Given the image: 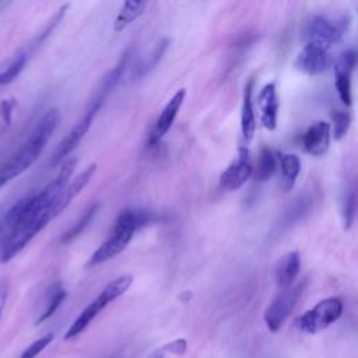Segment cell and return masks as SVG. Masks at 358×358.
<instances>
[{
    "label": "cell",
    "instance_id": "1",
    "mask_svg": "<svg viewBox=\"0 0 358 358\" xmlns=\"http://www.w3.org/2000/svg\"><path fill=\"white\" fill-rule=\"evenodd\" d=\"M76 158H67L59 175L41 192L20 199L0 221L3 241L0 246V263L14 259L52 220V210L70 182L76 168Z\"/></svg>",
    "mask_w": 358,
    "mask_h": 358
},
{
    "label": "cell",
    "instance_id": "2",
    "mask_svg": "<svg viewBox=\"0 0 358 358\" xmlns=\"http://www.w3.org/2000/svg\"><path fill=\"white\" fill-rule=\"evenodd\" d=\"M59 122L60 112L57 109H50L41 117L20 150L14 152L3 165H0V189L31 168L53 136Z\"/></svg>",
    "mask_w": 358,
    "mask_h": 358
},
{
    "label": "cell",
    "instance_id": "3",
    "mask_svg": "<svg viewBox=\"0 0 358 358\" xmlns=\"http://www.w3.org/2000/svg\"><path fill=\"white\" fill-rule=\"evenodd\" d=\"M150 221L151 214L148 211L133 208L123 210L117 215L109 236L96 248V250L91 255L85 266L94 267L117 256L120 252L126 249L129 242L133 239L134 234L140 228L147 225Z\"/></svg>",
    "mask_w": 358,
    "mask_h": 358
},
{
    "label": "cell",
    "instance_id": "4",
    "mask_svg": "<svg viewBox=\"0 0 358 358\" xmlns=\"http://www.w3.org/2000/svg\"><path fill=\"white\" fill-rule=\"evenodd\" d=\"M133 282V275L130 274H123L116 277L115 280L109 281L106 287L101 291V294L84 308V310L74 319V322L70 324L64 334V340H73L77 337L80 333L85 330V327L94 320V317L110 302L122 296L131 285Z\"/></svg>",
    "mask_w": 358,
    "mask_h": 358
},
{
    "label": "cell",
    "instance_id": "5",
    "mask_svg": "<svg viewBox=\"0 0 358 358\" xmlns=\"http://www.w3.org/2000/svg\"><path fill=\"white\" fill-rule=\"evenodd\" d=\"M343 313V302L337 296H330L319 301L315 306L306 310L299 319L298 326L303 333L313 334L327 329Z\"/></svg>",
    "mask_w": 358,
    "mask_h": 358
},
{
    "label": "cell",
    "instance_id": "6",
    "mask_svg": "<svg viewBox=\"0 0 358 358\" xmlns=\"http://www.w3.org/2000/svg\"><path fill=\"white\" fill-rule=\"evenodd\" d=\"M306 287V281H299L298 284L282 289L273 302L264 310V322L270 331L275 333L285 323L294 308L296 306L303 289Z\"/></svg>",
    "mask_w": 358,
    "mask_h": 358
},
{
    "label": "cell",
    "instance_id": "7",
    "mask_svg": "<svg viewBox=\"0 0 358 358\" xmlns=\"http://www.w3.org/2000/svg\"><path fill=\"white\" fill-rule=\"evenodd\" d=\"M350 27V18L341 17L340 20H331L324 15H316L308 25L306 38L309 43L319 45L324 49L338 43L345 31Z\"/></svg>",
    "mask_w": 358,
    "mask_h": 358
},
{
    "label": "cell",
    "instance_id": "8",
    "mask_svg": "<svg viewBox=\"0 0 358 358\" xmlns=\"http://www.w3.org/2000/svg\"><path fill=\"white\" fill-rule=\"evenodd\" d=\"M253 162L250 151L246 147H241L238 157L232 161L228 168L220 176V187L227 192H234L241 189L246 180L252 176Z\"/></svg>",
    "mask_w": 358,
    "mask_h": 358
},
{
    "label": "cell",
    "instance_id": "9",
    "mask_svg": "<svg viewBox=\"0 0 358 358\" xmlns=\"http://www.w3.org/2000/svg\"><path fill=\"white\" fill-rule=\"evenodd\" d=\"M331 62L333 59L329 53V49L308 42L296 55L294 67L303 74L317 76L326 71L330 67Z\"/></svg>",
    "mask_w": 358,
    "mask_h": 358
},
{
    "label": "cell",
    "instance_id": "10",
    "mask_svg": "<svg viewBox=\"0 0 358 358\" xmlns=\"http://www.w3.org/2000/svg\"><path fill=\"white\" fill-rule=\"evenodd\" d=\"M131 55H133V48L126 49L124 53L117 60V63L110 70H108V73L101 78V81L95 90V94L90 102V106H88L90 110L98 113V110L102 108V105L105 103L109 94L113 91V88L120 81L123 71L126 70V67L131 59Z\"/></svg>",
    "mask_w": 358,
    "mask_h": 358
},
{
    "label": "cell",
    "instance_id": "11",
    "mask_svg": "<svg viewBox=\"0 0 358 358\" xmlns=\"http://www.w3.org/2000/svg\"><path fill=\"white\" fill-rule=\"evenodd\" d=\"M357 62V53L354 49H347L340 53L334 64V87L340 101L350 106L352 101L351 92V74Z\"/></svg>",
    "mask_w": 358,
    "mask_h": 358
},
{
    "label": "cell",
    "instance_id": "12",
    "mask_svg": "<svg viewBox=\"0 0 358 358\" xmlns=\"http://www.w3.org/2000/svg\"><path fill=\"white\" fill-rule=\"evenodd\" d=\"M95 115L96 113H94L90 109L85 110L83 117L73 126V129L64 136V138L55 148V151L52 154V158H50V165L52 166L59 165L62 161H64L76 150V147L81 143V140L84 138V136L90 130Z\"/></svg>",
    "mask_w": 358,
    "mask_h": 358
},
{
    "label": "cell",
    "instance_id": "13",
    "mask_svg": "<svg viewBox=\"0 0 358 358\" xmlns=\"http://www.w3.org/2000/svg\"><path fill=\"white\" fill-rule=\"evenodd\" d=\"M185 96H186V90L180 88L172 95V98L164 106L161 115L158 116V119L155 120V123L151 129V133H150V137H148V145L150 147L157 145L162 140V137L169 131V129L172 127L179 110L182 108Z\"/></svg>",
    "mask_w": 358,
    "mask_h": 358
},
{
    "label": "cell",
    "instance_id": "14",
    "mask_svg": "<svg viewBox=\"0 0 358 358\" xmlns=\"http://www.w3.org/2000/svg\"><path fill=\"white\" fill-rule=\"evenodd\" d=\"M302 144L308 154L322 157L330 145V124L324 120L313 122L302 136Z\"/></svg>",
    "mask_w": 358,
    "mask_h": 358
},
{
    "label": "cell",
    "instance_id": "15",
    "mask_svg": "<svg viewBox=\"0 0 358 358\" xmlns=\"http://www.w3.org/2000/svg\"><path fill=\"white\" fill-rule=\"evenodd\" d=\"M257 102L260 108V122L264 129L274 130L277 127V117H278V108L280 99L275 90V83L266 84L259 95Z\"/></svg>",
    "mask_w": 358,
    "mask_h": 358
},
{
    "label": "cell",
    "instance_id": "16",
    "mask_svg": "<svg viewBox=\"0 0 358 358\" xmlns=\"http://www.w3.org/2000/svg\"><path fill=\"white\" fill-rule=\"evenodd\" d=\"M96 171V164H91L88 165L84 171H81L71 182H69V185L66 186V189L63 190L62 196L59 197L57 203L55 204L53 210H52V214H53V218H56L71 201L73 199L80 194V192L90 183V180L92 179L94 173Z\"/></svg>",
    "mask_w": 358,
    "mask_h": 358
},
{
    "label": "cell",
    "instance_id": "17",
    "mask_svg": "<svg viewBox=\"0 0 358 358\" xmlns=\"http://www.w3.org/2000/svg\"><path fill=\"white\" fill-rule=\"evenodd\" d=\"M299 270H301L299 253L296 250L287 252L285 255H282L278 259V262L274 267L275 284L282 289L291 287L294 284L295 278L298 277Z\"/></svg>",
    "mask_w": 358,
    "mask_h": 358
},
{
    "label": "cell",
    "instance_id": "18",
    "mask_svg": "<svg viewBox=\"0 0 358 358\" xmlns=\"http://www.w3.org/2000/svg\"><path fill=\"white\" fill-rule=\"evenodd\" d=\"M253 84H255L253 78L246 83L245 91H243L242 109H241V130L246 141H250L253 138V134L256 130V117L253 112V99H252Z\"/></svg>",
    "mask_w": 358,
    "mask_h": 358
},
{
    "label": "cell",
    "instance_id": "19",
    "mask_svg": "<svg viewBox=\"0 0 358 358\" xmlns=\"http://www.w3.org/2000/svg\"><path fill=\"white\" fill-rule=\"evenodd\" d=\"M277 162L281 172V189L288 192L294 187L296 178L301 172V159L295 154L277 152Z\"/></svg>",
    "mask_w": 358,
    "mask_h": 358
},
{
    "label": "cell",
    "instance_id": "20",
    "mask_svg": "<svg viewBox=\"0 0 358 358\" xmlns=\"http://www.w3.org/2000/svg\"><path fill=\"white\" fill-rule=\"evenodd\" d=\"M168 46H169V39L164 38L150 50V53L144 59H140L137 62V64L133 67V71H131L133 80H140V78L145 77L147 74H150L159 63V60L164 56Z\"/></svg>",
    "mask_w": 358,
    "mask_h": 358
},
{
    "label": "cell",
    "instance_id": "21",
    "mask_svg": "<svg viewBox=\"0 0 358 358\" xmlns=\"http://www.w3.org/2000/svg\"><path fill=\"white\" fill-rule=\"evenodd\" d=\"M277 168H278L277 152H274L268 147H263L253 165L252 176L256 182H267L268 179H271Z\"/></svg>",
    "mask_w": 358,
    "mask_h": 358
},
{
    "label": "cell",
    "instance_id": "22",
    "mask_svg": "<svg viewBox=\"0 0 358 358\" xmlns=\"http://www.w3.org/2000/svg\"><path fill=\"white\" fill-rule=\"evenodd\" d=\"M145 8H147V1H137V0L124 1L113 22L115 32H122L123 29H126L133 21H136L145 11Z\"/></svg>",
    "mask_w": 358,
    "mask_h": 358
},
{
    "label": "cell",
    "instance_id": "23",
    "mask_svg": "<svg viewBox=\"0 0 358 358\" xmlns=\"http://www.w3.org/2000/svg\"><path fill=\"white\" fill-rule=\"evenodd\" d=\"M98 210H99V204H98V203H92L91 206H88V207L83 211V214L80 215V218L63 234L60 242H62V243H69V242H71L73 239H76V238L88 227V224L92 221V218L95 217V214L98 213Z\"/></svg>",
    "mask_w": 358,
    "mask_h": 358
},
{
    "label": "cell",
    "instance_id": "24",
    "mask_svg": "<svg viewBox=\"0 0 358 358\" xmlns=\"http://www.w3.org/2000/svg\"><path fill=\"white\" fill-rule=\"evenodd\" d=\"M66 296H67V292L64 291V288H63L62 285H59V284L55 285V287L52 288V292H50L48 305H46L45 310H43V312L39 315V317L36 319L35 324H41V323H43L45 320H48V319L59 309V306L63 303V301L66 299Z\"/></svg>",
    "mask_w": 358,
    "mask_h": 358
},
{
    "label": "cell",
    "instance_id": "25",
    "mask_svg": "<svg viewBox=\"0 0 358 358\" xmlns=\"http://www.w3.org/2000/svg\"><path fill=\"white\" fill-rule=\"evenodd\" d=\"M27 60H28V55H27V53H24V52L18 53V55L8 63V66L6 67V70L0 71V85H6V84L13 83V81L20 76V73L22 71V69L25 67Z\"/></svg>",
    "mask_w": 358,
    "mask_h": 358
},
{
    "label": "cell",
    "instance_id": "26",
    "mask_svg": "<svg viewBox=\"0 0 358 358\" xmlns=\"http://www.w3.org/2000/svg\"><path fill=\"white\" fill-rule=\"evenodd\" d=\"M333 119V136L336 140H341L351 124V115L347 110H334L331 113Z\"/></svg>",
    "mask_w": 358,
    "mask_h": 358
},
{
    "label": "cell",
    "instance_id": "27",
    "mask_svg": "<svg viewBox=\"0 0 358 358\" xmlns=\"http://www.w3.org/2000/svg\"><path fill=\"white\" fill-rule=\"evenodd\" d=\"M357 210V196H355V186L347 192L344 203H343V220H344V228L350 229L355 217Z\"/></svg>",
    "mask_w": 358,
    "mask_h": 358
},
{
    "label": "cell",
    "instance_id": "28",
    "mask_svg": "<svg viewBox=\"0 0 358 358\" xmlns=\"http://www.w3.org/2000/svg\"><path fill=\"white\" fill-rule=\"evenodd\" d=\"M53 340V333H48L38 340H35L32 344H29L21 354L20 358H36Z\"/></svg>",
    "mask_w": 358,
    "mask_h": 358
},
{
    "label": "cell",
    "instance_id": "29",
    "mask_svg": "<svg viewBox=\"0 0 358 358\" xmlns=\"http://www.w3.org/2000/svg\"><path fill=\"white\" fill-rule=\"evenodd\" d=\"M15 108V99L14 98H8V99H3L0 102V126H1V131L6 130L10 123H11V116H13V110Z\"/></svg>",
    "mask_w": 358,
    "mask_h": 358
},
{
    "label": "cell",
    "instance_id": "30",
    "mask_svg": "<svg viewBox=\"0 0 358 358\" xmlns=\"http://www.w3.org/2000/svg\"><path fill=\"white\" fill-rule=\"evenodd\" d=\"M164 350L171 352V354H175V355H182L187 350V343H186L185 338H176V340L165 344Z\"/></svg>",
    "mask_w": 358,
    "mask_h": 358
},
{
    "label": "cell",
    "instance_id": "31",
    "mask_svg": "<svg viewBox=\"0 0 358 358\" xmlns=\"http://www.w3.org/2000/svg\"><path fill=\"white\" fill-rule=\"evenodd\" d=\"M7 294H8V285H7V281L4 280L0 282V319H1V315H3V310L6 306Z\"/></svg>",
    "mask_w": 358,
    "mask_h": 358
}]
</instances>
